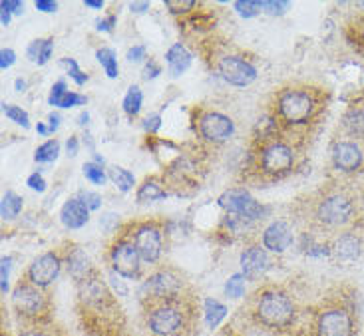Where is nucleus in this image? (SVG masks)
Listing matches in <instances>:
<instances>
[{
  "label": "nucleus",
  "instance_id": "c85d7f7f",
  "mask_svg": "<svg viewBox=\"0 0 364 336\" xmlns=\"http://www.w3.org/2000/svg\"><path fill=\"white\" fill-rule=\"evenodd\" d=\"M96 58H98V62L102 64L104 72L108 74V78H118L119 66H118V58H116V52H114V50L100 48L98 52H96Z\"/></svg>",
  "mask_w": 364,
  "mask_h": 336
},
{
  "label": "nucleus",
  "instance_id": "6e6552de",
  "mask_svg": "<svg viewBox=\"0 0 364 336\" xmlns=\"http://www.w3.org/2000/svg\"><path fill=\"white\" fill-rule=\"evenodd\" d=\"M217 68H219L221 78L237 88H245L257 80V68L249 60L241 56H223L219 60Z\"/></svg>",
  "mask_w": 364,
  "mask_h": 336
},
{
  "label": "nucleus",
  "instance_id": "de8ad7c7",
  "mask_svg": "<svg viewBox=\"0 0 364 336\" xmlns=\"http://www.w3.org/2000/svg\"><path fill=\"white\" fill-rule=\"evenodd\" d=\"M146 58V46H134V48L128 50V60L129 62H141V60Z\"/></svg>",
  "mask_w": 364,
  "mask_h": 336
},
{
  "label": "nucleus",
  "instance_id": "72a5a7b5",
  "mask_svg": "<svg viewBox=\"0 0 364 336\" xmlns=\"http://www.w3.org/2000/svg\"><path fill=\"white\" fill-rule=\"evenodd\" d=\"M233 9L237 10V14L241 18H253L261 12V4L259 2H253V0H237L233 4Z\"/></svg>",
  "mask_w": 364,
  "mask_h": 336
},
{
  "label": "nucleus",
  "instance_id": "49530a36",
  "mask_svg": "<svg viewBox=\"0 0 364 336\" xmlns=\"http://www.w3.org/2000/svg\"><path fill=\"white\" fill-rule=\"evenodd\" d=\"M159 74H161V68H159V64H156L154 60H149L148 64L144 66V78L146 80L158 78Z\"/></svg>",
  "mask_w": 364,
  "mask_h": 336
},
{
  "label": "nucleus",
  "instance_id": "2f4dec72",
  "mask_svg": "<svg viewBox=\"0 0 364 336\" xmlns=\"http://www.w3.org/2000/svg\"><path fill=\"white\" fill-rule=\"evenodd\" d=\"M2 112H4V116L10 119V121H14V124H18L22 128H30V118L28 114L24 112L18 106H12V104H2Z\"/></svg>",
  "mask_w": 364,
  "mask_h": 336
},
{
  "label": "nucleus",
  "instance_id": "4c0bfd02",
  "mask_svg": "<svg viewBox=\"0 0 364 336\" xmlns=\"http://www.w3.org/2000/svg\"><path fill=\"white\" fill-rule=\"evenodd\" d=\"M80 199L84 201V205L90 209V211H98L102 207V197H100L98 193H94V191H82L80 193Z\"/></svg>",
  "mask_w": 364,
  "mask_h": 336
},
{
  "label": "nucleus",
  "instance_id": "473e14b6",
  "mask_svg": "<svg viewBox=\"0 0 364 336\" xmlns=\"http://www.w3.org/2000/svg\"><path fill=\"white\" fill-rule=\"evenodd\" d=\"M245 281L247 278L241 275V273H237L233 277H229V281L225 283V295L231 298H241L243 297V293H245Z\"/></svg>",
  "mask_w": 364,
  "mask_h": 336
},
{
  "label": "nucleus",
  "instance_id": "8fccbe9b",
  "mask_svg": "<svg viewBox=\"0 0 364 336\" xmlns=\"http://www.w3.org/2000/svg\"><path fill=\"white\" fill-rule=\"evenodd\" d=\"M40 12H56L58 9V4L54 2V0H36V4H34Z\"/></svg>",
  "mask_w": 364,
  "mask_h": 336
},
{
  "label": "nucleus",
  "instance_id": "412c9836",
  "mask_svg": "<svg viewBox=\"0 0 364 336\" xmlns=\"http://www.w3.org/2000/svg\"><path fill=\"white\" fill-rule=\"evenodd\" d=\"M90 271H92V263H90V257L82 251V249H74L70 253L68 257V273L76 281H88Z\"/></svg>",
  "mask_w": 364,
  "mask_h": 336
},
{
  "label": "nucleus",
  "instance_id": "f3484780",
  "mask_svg": "<svg viewBox=\"0 0 364 336\" xmlns=\"http://www.w3.org/2000/svg\"><path fill=\"white\" fill-rule=\"evenodd\" d=\"M333 163L341 171H356L363 163V151L353 141H341L333 149Z\"/></svg>",
  "mask_w": 364,
  "mask_h": 336
},
{
  "label": "nucleus",
  "instance_id": "3c124183",
  "mask_svg": "<svg viewBox=\"0 0 364 336\" xmlns=\"http://www.w3.org/2000/svg\"><path fill=\"white\" fill-rule=\"evenodd\" d=\"M129 10L136 12V14H144V12H148L149 10V2H132V4H129Z\"/></svg>",
  "mask_w": 364,
  "mask_h": 336
},
{
  "label": "nucleus",
  "instance_id": "ddd939ff",
  "mask_svg": "<svg viewBox=\"0 0 364 336\" xmlns=\"http://www.w3.org/2000/svg\"><path fill=\"white\" fill-rule=\"evenodd\" d=\"M233 131H235V124L225 114L207 112L205 116H201V119H199V134L207 141L223 143V141H227V139L233 136Z\"/></svg>",
  "mask_w": 364,
  "mask_h": 336
},
{
  "label": "nucleus",
  "instance_id": "13d9d810",
  "mask_svg": "<svg viewBox=\"0 0 364 336\" xmlns=\"http://www.w3.org/2000/svg\"><path fill=\"white\" fill-rule=\"evenodd\" d=\"M14 88L18 90V92H24V88H26V82H24V80H16V82H14Z\"/></svg>",
  "mask_w": 364,
  "mask_h": 336
},
{
  "label": "nucleus",
  "instance_id": "20e7f679",
  "mask_svg": "<svg viewBox=\"0 0 364 336\" xmlns=\"http://www.w3.org/2000/svg\"><path fill=\"white\" fill-rule=\"evenodd\" d=\"M181 278L171 271H158L149 278L144 281L139 288V295L144 298H156V300H171L181 293Z\"/></svg>",
  "mask_w": 364,
  "mask_h": 336
},
{
  "label": "nucleus",
  "instance_id": "cd10ccee",
  "mask_svg": "<svg viewBox=\"0 0 364 336\" xmlns=\"http://www.w3.org/2000/svg\"><path fill=\"white\" fill-rule=\"evenodd\" d=\"M141 104H144V94L138 86H129L126 96H124V102H122V108L128 116H138L139 109H141Z\"/></svg>",
  "mask_w": 364,
  "mask_h": 336
},
{
  "label": "nucleus",
  "instance_id": "58836bf2",
  "mask_svg": "<svg viewBox=\"0 0 364 336\" xmlns=\"http://www.w3.org/2000/svg\"><path fill=\"white\" fill-rule=\"evenodd\" d=\"M10 263H12V259L4 257L2 259V267H0V291H2V295H6L9 293V275H10Z\"/></svg>",
  "mask_w": 364,
  "mask_h": 336
},
{
  "label": "nucleus",
  "instance_id": "39448f33",
  "mask_svg": "<svg viewBox=\"0 0 364 336\" xmlns=\"http://www.w3.org/2000/svg\"><path fill=\"white\" fill-rule=\"evenodd\" d=\"M183 323L186 318L181 308L169 303L151 308L148 315V328L156 336H176L183 328Z\"/></svg>",
  "mask_w": 364,
  "mask_h": 336
},
{
  "label": "nucleus",
  "instance_id": "a878e982",
  "mask_svg": "<svg viewBox=\"0 0 364 336\" xmlns=\"http://www.w3.org/2000/svg\"><path fill=\"white\" fill-rule=\"evenodd\" d=\"M205 323L209 328H217L221 325V320L227 317V307L223 303H219L215 298H207L205 300Z\"/></svg>",
  "mask_w": 364,
  "mask_h": 336
},
{
  "label": "nucleus",
  "instance_id": "b1692460",
  "mask_svg": "<svg viewBox=\"0 0 364 336\" xmlns=\"http://www.w3.org/2000/svg\"><path fill=\"white\" fill-rule=\"evenodd\" d=\"M24 207V201L14 191H6L4 197L0 201V217L2 219H14L18 217L20 211Z\"/></svg>",
  "mask_w": 364,
  "mask_h": 336
},
{
  "label": "nucleus",
  "instance_id": "a19ab883",
  "mask_svg": "<svg viewBox=\"0 0 364 336\" xmlns=\"http://www.w3.org/2000/svg\"><path fill=\"white\" fill-rule=\"evenodd\" d=\"M26 185H28L32 191H38V193H44L46 191V179L42 178L40 173H32L28 179H26Z\"/></svg>",
  "mask_w": 364,
  "mask_h": 336
},
{
  "label": "nucleus",
  "instance_id": "864d4df0",
  "mask_svg": "<svg viewBox=\"0 0 364 336\" xmlns=\"http://www.w3.org/2000/svg\"><path fill=\"white\" fill-rule=\"evenodd\" d=\"M48 128H50V134H54V131L60 128V116H58V114H50V116H48Z\"/></svg>",
  "mask_w": 364,
  "mask_h": 336
},
{
  "label": "nucleus",
  "instance_id": "bf43d9fd",
  "mask_svg": "<svg viewBox=\"0 0 364 336\" xmlns=\"http://www.w3.org/2000/svg\"><path fill=\"white\" fill-rule=\"evenodd\" d=\"M88 119H90V116H88V112H84V114H80V126H86V124H88Z\"/></svg>",
  "mask_w": 364,
  "mask_h": 336
},
{
  "label": "nucleus",
  "instance_id": "7ed1b4c3",
  "mask_svg": "<svg viewBox=\"0 0 364 336\" xmlns=\"http://www.w3.org/2000/svg\"><path fill=\"white\" fill-rule=\"evenodd\" d=\"M219 207L225 209L229 215L241 217L243 221H255L265 217L267 207H263L245 189H229L219 197Z\"/></svg>",
  "mask_w": 364,
  "mask_h": 336
},
{
  "label": "nucleus",
  "instance_id": "5701e85b",
  "mask_svg": "<svg viewBox=\"0 0 364 336\" xmlns=\"http://www.w3.org/2000/svg\"><path fill=\"white\" fill-rule=\"evenodd\" d=\"M168 197V191L161 188L158 179H146L141 185H139L138 193H136V199L138 203H154V201H161V199Z\"/></svg>",
  "mask_w": 364,
  "mask_h": 336
},
{
  "label": "nucleus",
  "instance_id": "7c9ffc66",
  "mask_svg": "<svg viewBox=\"0 0 364 336\" xmlns=\"http://www.w3.org/2000/svg\"><path fill=\"white\" fill-rule=\"evenodd\" d=\"M82 171H84V175H86V179H88L90 183H94V185H104V183H106V179H108L106 171H104L102 166L96 163V161H88V163H84Z\"/></svg>",
  "mask_w": 364,
  "mask_h": 336
},
{
  "label": "nucleus",
  "instance_id": "052dcab7",
  "mask_svg": "<svg viewBox=\"0 0 364 336\" xmlns=\"http://www.w3.org/2000/svg\"><path fill=\"white\" fill-rule=\"evenodd\" d=\"M20 336H46L44 332H40V330H28V332H22Z\"/></svg>",
  "mask_w": 364,
  "mask_h": 336
},
{
  "label": "nucleus",
  "instance_id": "5fc2aeb1",
  "mask_svg": "<svg viewBox=\"0 0 364 336\" xmlns=\"http://www.w3.org/2000/svg\"><path fill=\"white\" fill-rule=\"evenodd\" d=\"M10 18H12V14H10L6 9H0V22H2V26H9Z\"/></svg>",
  "mask_w": 364,
  "mask_h": 336
},
{
  "label": "nucleus",
  "instance_id": "37998d69",
  "mask_svg": "<svg viewBox=\"0 0 364 336\" xmlns=\"http://www.w3.org/2000/svg\"><path fill=\"white\" fill-rule=\"evenodd\" d=\"M161 128V116H148V118L144 119V129L148 131V134H156L158 129Z\"/></svg>",
  "mask_w": 364,
  "mask_h": 336
},
{
  "label": "nucleus",
  "instance_id": "393cba45",
  "mask_svg": "<svg viewBox=\"0 0 364 336\" xmlns=\"http://www.w3.org/2000/svg\"><path fill=\"white\" fill-rule=\"evenodd\" d=\"M108 178L112 179V183H114L122 193H128V191H132L134 185H136V178H134V173L128 171V169L119 168V166L109 168Z\"/></svg>",
  "mask_w": 364,
  "mask_h": 336
},
{
  "label": "nucleus",
  "instance_id": "4d7b16f0",
  "mask_svg": "<svg viewBox=\"0 0 364 336\" xmlns=\"http://www.w3.org/2000/svg\"><path fill=\"white\" fill-rule=\"evenodd\" d=\"M36 131H38L40 136H48L50 128H48V126H44V124H40V121H38V126H36Z\"/></svg>",
  "mask_w": 364,
  "mask_h": 336
},
{
  "label": "nucleus",
  "instance_id": "a18cd8bd",
  "mask_svg": "<svg viewBox=\"0 0 364 336\" xmlns=\"http://www.w3.org/2000/svg\"><path fill=\"white\" fill-rule=\"evenodd\" d=\"M0 9H6L10 14H22L24 12V4L18 2V0H2Z\"/></svg>",
  "mask_w": 364,
  "mask_h": 336
},
{
  "label": "nucleus",
  "instance_id": "423d86ee",
  "mask_svg": "<svg viewBox=\"0 0 364 336\" xmlns=\"http://www.w3.org/2000/svg\"><path fill=\"white\" fill-rule=\"evenodd\" d=\"M109 261L114 273H118L122 278H138L141 271V257H139L138 249L129 241H118L112 251H109Z\"/></svg>",
  "mask_w": 364,
  "mask_h": 336
},
{
  "label": "nucleus",
  "instance_id": "4be33fe9",
  "mask_svg": "<svg viewBox=\"0 0 364 336\" xmlns=\"http://www.w3.org/2000/svg\"><path fill=\"white\" fill-rule=\"evenodd\" d=\"M333 253L338 261H355L360 255V239L355 235H343L336 239Z\"/></svg>",
  "mask_w": 364,
  "mask_h": 336
},
{
  "label": "nucleus",
  "instance_id": "aec40b11",
  "mask_svg": "<svg viewBox=\"0 0 364 336\" xmlns=\"http://www.w3.org/2000/svg\"><path fill=\"white\" fill-rule=\"evenodd\" d=\"M166 62H168V70L171 78H179L183 72H187V68L191 66L193 62V56L191 52L183 46V44H173L171 48L166 52Z\"/></svg>",
  "mask_w": 364,
  "mask_h": 336
},
{
  "label": "nucleus",
  "instance_id": "f03ea898",
  "mask_svg": "<svg viewBox=\"0 0 364 336\" xmlns=\"http://www.w3.org/2000/svg\"><path fill=\"white\" fill-rule=\"evenodd\" d=\"M277 108H279V116L285 119L287 124L299 126V124L309 121V118L313 116L315 99L305 90H285L279 96Z\"/></svg>",
  "mask_w": 364,
  "mask_h": 336
},
{
  "label": "nucleus",
  "instance_id": "c756f323",
  "mask_svg": "<svg viewBox=\"0 0 364 336\" xmlns=\"http://www.w3.org/2000/svg\"><path fill=\"white\" fill-rule=\"evenodd\" d=\"M58 153H60L58 139H48V141H44V143L36 149L34 159H36L38 163H52V161H56Z\"/></svg>",
  "mask_w": 364,
  "mask_h": 336
},
{
  "label": "nucleus",
  "instance_id": "680f3d73",
  "mask_svg": "<svg viewBox=\"0 0 364 336\" xmlns=\"http://www.w3.org/2000/svg\"><path fill=\"white\" fill-rule=\"evenodd\" d=\"M360 6H364V2H360Z\"/></svg>",
  "mask_w": 364,
  "mask_h": 336
},
{
  "label": "nucleus",
  "instance_id": "c9c22d12",
  "mask_svg": "<svg viewBox=\"0 0 364 336\" xmlns=\"http://www.w3.org/2000/svg\"><path fill=\"white\" fill-rule=\"evenodd\" d=\"M261 4V12H267L271 16H283L289 9V2H283V0H263L259 2Z\"/></svg>",
  "mask_w": 364,
  "mask_h": 336
},
{
  "label": "nucleus",
  "instance_id": "4468645a",
  "mask_svg": "<svg viewBox=\"0 0 364 336\" xmlns=\"http://www.w3.org/2000/svg\"><path fill=\"white\" fill-rule=\"evenodd\" d=\"M318 336H353V318L343 308L325 310L316 323Z\"/></svg>",
  "mask_w": 364,
  "mask_h": 336
},
{
  "label": "nucleus",
  "instance_id": "a211bd4d",
  "mask_svg": "<svg viewBox=\"0 0 364 336\" xmlns=\"http://www.w3.org/2000/svg\"><path fill=\"white\" fill-rule=\"evenodd\" d=\"M60 221L66 229H82L90 221V209L84 205V201L80 197L68 199L62 205Z\"/></svg>",
  "mask_w": 364,
  "mask_h": 336
},
{
  "label": "nucleus",
  "instance_id": "dca6fc26",
  "mask_svg": "<svg viewBox=\"0 0 364 336\" xmlns=\"http://www.w3.org/2000/svg\"><path fill=\"white\" fill-rule=\"evenodd\" d=\"M293 245V229L287 221H273L263 231V247L271 253H285L287 249Z\"/></svg>",
  "mask_w": 364,
  "mask_h": 336
},
{
  "label": "nucleus",
  "instance_id": "0eeeda50",
  "mask_svg": "<svg viewBox=\"0 0 364 336\" xmlns=\"http://www.w3.org/2000/svg\"><path fill=\"white\" fill-rule=\"evenodd\" d=\"M350 215H353V201L341 193H335V195H328L325 197L318 207H316V217L321 223H325L328 227H341L350 221Z\"/></svg>",
  "mask_w": 364,
  "mask_h": 336
},
{
  "label": "nucleus",
  "instance_id": "79ce46f5",
  "mask_svg": "<svg viewBox=\"0 0 364 336\" xmlns=\"http://www.w3.org/2000/svg\"><path fill=\"white\" fill-rule=\"evenodd\" d=\"M14 62H16V54H14V50L4 48L2 52H0V70H9Z\"/></svg>",
  "mask_w": 364,
  "mask_h": 336
},
{
  "label": "nucleus",
  "instance_id": "f8f14e48",
  "mask_svg": "<svg viewBox=\"0 0 364 336\" xmlns=\"http://www.w3.org/2000/svg\"><path fill=\"white\" fill-rule=\"evenodd\" d=\"M12 307L22 317H36L46 307V297L32 283H20L12 291Z\"/></svg>",
  "mask_w": 364,
  "mask_h": 336
},
{
  "label": "nucleus",
  "instance_id": "ea45409f",
  "mask_svg": "<svg viewBox=\"0 0 364 336\" xmlns=\"http://www.w3.org/2000/svg\"><path fill=\"white\" fill-rule=\"evenodd\" d=\"M52 50H54V40L52 38H46L42 40V48H40V56H38V66H44L46 62L50 60V56H52Z\"/></svg>",
  "mask_w": 364,
  "mask_h": 336
},
{
  "label": "nucleus",
  "instance_id": "6e6d98bb",
  "mask_svg": "<svg viewBox=\"0 0 364 336\" xmlns=\"http://www.w3.org/2000/svg\"><path fill=\"white\" fill-rule=\"evenodd\" d=\"M84 6L100 10V9H104V2H102V0H86V2H84Z\"/></svg>",
  "mask_w": 364,
  "mask_h": 336
},
{
  "label": "nucleus",
  "instance_id": "603ef678",
  "mask_svg": "<svg viewBox=\"0 0 364 336\" xmlns=\"http://www.w3.org/2000/svg\"><path fill=\"white\" fill-rule=\"evenodd\" d=\"M78 148H80L78 138H76V136H72V138L68 139V143H66V149H68V156H76V153H78Z\"/></svg>",
  "mask_w": 364,
  "mask_h": 336
},
{
  "label": "nucleus",
  "instance_id": "2eb2a0df",
  "mask_svg": "<svg viewBox=\"0 0 364 336\" xmlns=\"http://www.w3.org/2000/svg\"><path fill=\"white\" fill-rule=\"evenodd\" d=\"M269 267H271V261H269L265 247L253 245V247H247L241 253V275L247 281H255V278L263 277Z\"/></svg>",
  "mask_w": 364,
  "mask_h": 336
},
{
  "label": "nucleus",
  "instance_id": "1a4fd4ad",
  "mask_svg": "<svg viewBox=\"0 0 364 336\" xmlns=\"http://www.w3.org/2000/svg\"><path fill=\"white\" fill-rule=\"evenodd\" d=\"M136 249H138L139 257L144 263L154 265L158 263L161 257V251H164V241H161V231L158 225L154 223H144L136 229L134 233V241H132Z\"/></svg>",
  "mask_w": 364,
  "mask_h": 336
},
{
  "label": "nucleus",
  "instance_id": "9d476101",
  "mask_svg": "<svg viewBox=\"0 0 364 336\" xmlns=\"http://www.w3.org/2000/svg\"><path fill=\"white\" fill-rule=\"evenodd\" d=\"M293 163H295V156L287 143L273 141L261 149V168L269 175H283L293 168Z\"/></svg>",
  "mask_w": 364,
  "mask_h": 336
},
{
  "label": "nucleus",
  "instance_id": "09e8293b",
  "mask_svg": "<svg viewBox=\"0 0 364 336\" xmlns=\"http://www.w3.org/2000/svg\"><path fill=\"white\" fill-rule=\"evenodd\" d=\"M109 281H112V285H114V288L118 291L119 297H126V295H128V287L124 285V281L119 278L118 273H112V277H109Z\"/></svg>",
  "mask_w": 364,
  "mask_h": 336
},
{
  "label": "nucleus",
  "instance_id": "9b49d317",
  "mask_svg": "<svg viewBox=\"0 0 364 336\" xmlns=\"http://www.w3.org/2000/svg\"><path fill=\"white\" fill-rule=\"evenodd\" d=\"M60 269H62V259L56 253H44L30 263L26 277L34 287L46 288L58 278Z\"/></svg>",
  "mask_w": 364,
  "mask_h": 336
},
{
  "label": "nucleus",
  "instance_id": "bb28decb",
  "mask_svg": "<svg viewBox=\"0 0 364 336\" xmlns=\"http://www.w3.org/2000/svg\"><path fill=\"white\" fill-rule=\"evenodd\" d=\"M343 126L356 138H364V109H348L343 118Z\"/></svg>",
  "mask_w": 364,
  "mask_h": 336
},
{
  "label": "nucleus",
  "instance_id": "f257e3e1",
  "mask_svg": "<svg viewBox=\"0 0 364 336\" xmlns=\"http://www.w3.org/2000/svg\"><path fill=\"white\" fill-rule=\"evenodd\" d=\"M257 318L271 328L289 327L295 318V305L289 295L281 291H267L263 293L255 307Z\"/></svg>",
  "mask_w": 364,
  "mask_h": 336
},
{
  "label": "nucleus",
  "instance_id": "f704fd0d",
  "mask_svg": "<svg viewBox=\"0 0 364 336\" xmlns=\"http://www.w3.org/2000/svg\"><path fill=\"white\" fill-rule=\"evenodd\" d=\"M62 64L66 66V70H68V74H70V78L74 80L78 86H84L86 82H88V74H84L82 70H80L78 66V62L74 58H64L62 60Z\"/></svg>",
  "mask_w": 364,
  "mask_h": 336
},
{
  "label": "nucleus",
  "instance_id": "e433bc0d",
  "mask_svg": "<svg viewBox=\"0 0 364 336\" xmlns=\"http://www.w3.org/2000/svg\"><path fill=\"white\" fill-rule=\"evenodd\" d=\"M196 2L193 0H166V9L171 14H187L189 10H193Z\"/></svg>",
  "mask_w": 364,
  "mask_h": 336
},
{
  "label": "nucleus",
  "instance_id": "c03bdc74",
  "mask_svg": "<svg viewBox=\"0 0 364 336\" xmlns=\"http://www.w3.org/2000/svg\"><path fill=\"white\" fill-rule=\"evenodd\" d=\"M116 14H109L108 18H100L96 20V28L100 30V32H112L114 30V26H116Z\"/></svg>",
  "mask_w": 364,
  "mask_h": 336
},
{
  "label": "nucleus",
  "instance_id": "6ab92c4d",
  "mask_svg": "<svg viewBox=\"0 0 364 336\" xmlns=\"http://www.w3.org/2000/svg\"><path fill=\"white\" fill-rule=\"evenodd\" d=\"M88 99L82 94H76V92H70L66 88V82L64 80H58L52 90H50L48 104L50 106H56V108H74V106H84Z\"/></svg>",
  "mask_w": 364,
  "mask_h": 336
}]
</instances>
